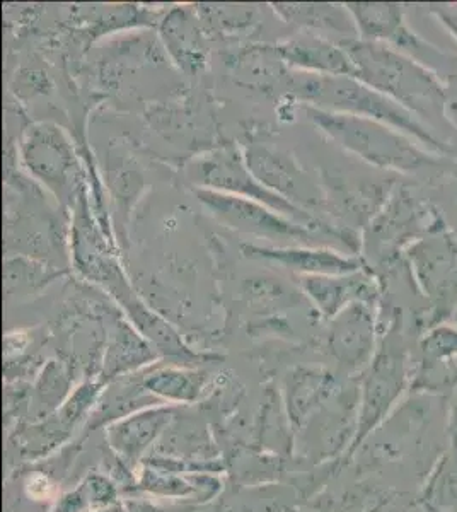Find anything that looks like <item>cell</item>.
Wrapping results in <instances>:
<instances>
[{"label":"cell","mask_w":457,"mask_h":512,"mask_svg":"<svg viewBox=\"0 0 457 512\" xmlns=\"http://www.w3.org/2000/svg\"><path fill=\"white\" fill-rule=\"evenodd\" d=\"M328 383V376L319 369L296 367L285 376L284 396L285 408L290 422L301 427L311 408L318 403Z\"/></svg>","instance_id":"19"},{"label":"cell","mask_w":457,"mask_h":512,"mask_svg":"<svg viewBox=\"0 0 457 512\" xmlns=\"http://www.w3.org/2000/svg\"><path fill=\"white\" fill-rule=\"evenodd\" d=\"M272 9L285 23L296 24L301 30L311 31L335 43L359 38L357 26L347 6L314 4V2H277Z\"/></svg>","instance_id":"15"},{"label":"cell","mask_w":457,"mask_h":512,"mask_svg":"<svg viewBox=\"0 0 457 512\" xmlns=\"http://www.w3.org/2000/svg\"><path fill=\"white\" fill-rule=\"evenodd\" d=\"M142 388L166 405H191L202 398L209 384V373L195 366L154 367L139 379Z\"/></svg>","instance_id":"16"},{"label":"cell","mask_w":457,"mask_h":512,"mask_svg":"<svg viewBox=\"0 0 457 512\" xmlns=\"http://www.w3.org/2000/svg\"><path fill=\"white\" fill-rule=\"evenodd\" d=\"M127 318L128 323L152 345V349L162 357H173L183 361L185 366H195L205 359V355L191 350L181 338L180 333L174 330L171 323L157 315L154 309L135 294L134 289L118 297L115 301Z\"/></svg>","instance_id":"13"},{"label":"cell","mask_w":457,"mask_h":512,"mask_svg":"<svg viewBox=\"0 0 457 512\" xmlns=\"http://www.w3.org/2000/svg\"><path fill=\"white\" fill-rule=\"evenodd\" d=\"M302 292L321 315L333 318L350 304H371L377 296L376 284L364 270L345 275H301Z\"/></svg>","instance_id":"12"},{"label":"cell","mask_w":457,"mask_h":512,"mask_svg":"<svg viewBox=\"0 0 457 512\" xmlns=\"http://www.w3.org/2000/svg\"><path fill=\"white\" fill-rule=\"evenodd\" d=\"M241 255L255 262L277 263L301 275H345L364 270L357 255H345L328 246H273L243 243Z\"/></svg>","instance_id":"9"},{"label":"cell","mask_w":457,"mask_h":512,"mask_svg":"<svg viewBox=\"0 0 457 512\" xmlns=\"http://www.w3.org/2000/svg\"><path fill=\"white\" fill-rule=\"evenodd\" d=\"M161 355L152 349V345L140 335L134 326L128 321H116L110 345L106 349L103 369H101V381L110 383L115 379L130 376L137 369L156 364Z\"/></svg>","instance_id":"17"},{"label":"cell","mask_w":457,"mask_h":512,"mask_svg":"<svg viewBox=\"0 0 457 512\" xmlns=\"http://www.w3.org/2000/svg\"><path fill=\"white\" fill-rule=\"evenodd\" d=\"M195 193L203 209L220 226L229 227L232 231L251 238L277 243L273 246H280L278 243L282 241H289L290 246H314L316 238L324 236L255 200L234 197L207 188H195Z\"/></svg>","instance_id":"6"},{"label":"cell","mask_w":457,"mask_h":512,"mask_svg":"<svg viewBox=\"0 0 457 512\" xmlns=\"http://www.w3.org/2000/svg\"><path fill=\"white\" fill-rule=\"evenodd\" d=\"M439 18L442 19V23L446 24L447 28H449L457 38V9L442 7L439 11Z\"/></svg>","instance_id":"21"},{"label":"cell","mask_w":457,"mask_h":512,"mask_svg":"<svg viewBox=\"0 0 457 512\" xmlns=\"http://www.w3.org/2000/svg\"><path fill=\"white\" fill-rule=\"evenodd\" d=\"M186 175L190 178L195 188H207L214 192L227 193L234 197L248 198L260 204L267 205L282 216L289 217L292 221L299 222L302 226L311 227L314 231L335 238L355 253L359 246V239L342 226H331L323 217L309 214L296 205L290 204L277 193L268 190L258 178H256L244 159L243 149L236 146H224L214 151L205 152L202 156L191 159L186 166Z\"/></svg>","instance_id":"3"},{"label":"cell","mask_w":457,"mask_h":512,"mask_svg":"<svg viewBox=\"0 0 457 512\" xmlns=\"http://www.w3.org/2000/svg\"><path fill=\"white\" fill-rule=\"evenodd\" d=\"M19 158L31 178L64 207L72 209L86 190V173L76 146L57 123H31L24 128Z\"/></svg>","instance_id":"5"},{"label":"cell","mask_w":457,"mask_h":512,"mask_svg":"<svg viewBox=\"0 0 457 512\" xmlns=\"http://www.w3.org/2000/svg\"><path fill=\"white\" fill-rule=\"evenodd\" d=\"M371 335V313L364 303L350 304L331 318L328 345L338 361L357 359Z\"/></svg>","instance_id":"18"},{"label":"cell","mask_w":457,"mask_h":512,"mask_svg":"<svg viewBox=\"0 0 457 512\" xmlns=\"http://www.w3.org/2000/svg\"><path fill=\"white\" fill-rule=\"evenodd\" d=\"M243 152L251 173L278 197L314 216L326 209L323 188L290 154L263 144H251Z\"/></svg>","instance_id":"7"},{"label":"cell","mask_w":457,"mask_h":512,"mask_svg":"<svg viewBox=\"0 0 457 512\" xmlns=\"http://www.w3.org/2000/svg\"><path fill=\"white\" fill-rule=\"evenodd\" d=\"M176 417L174 405H151L140 408L134 414L116 419L106 427V439L110 448L128 466L139 465L145 453L168 432Z\"/></svg>","instance_id":"10"},{"label":"cell","mask_w":457,"mask_h":512,"mask_svg":"<svg viewBox=\"0 0 457 512\" xmlns=\"http://www.w3.org/2000/svg\"><path fill=\"white\" fill-rule=\"evenodd\" d=\"M60 272H52L50 268H43L40 263L26 262L21 256L6 258L4 268V289L7 296L24 289L26 292H35L40 287L47 286L50 280L55 279Z\"/></svg>","instance_id":"20"},{"label":"cell","mask_w":457,"mask_h":512,"mask_svg":"<svg viewBox=\"0 0 457 512\" xmlns=\"http://www.w3.org/2000/svg\"><path fill=\"white\" fill-rule=\"evenodd\" d=\"M275 52L290 70L318 76L355 77L352 59L345 48L311 31L301 30L285 38L275 47Z\"/></svg>","instance_id":"11"},{"label":"cell","mask_w":457,"mask_h":512,"mask_svg":"<svg viewBox=\"0 0 457 512\" xmlns=\"http://www.w3.org/2000/svg\"><path fill=\"white\" fill-rule=\"evenodd\" d=\"M161 38L174 64L186 74H197L207 64L203 23L195 7H174L161 19Z\"/></svg>","instance_id":"14"},{"label":"cell","mask_w":457,"mask_h":512,"mask_svg":"<svg viewBox=\"0 0 457 512\" xmlns=\"http://www.w3.org/2000/svg\"><path fill=\"white\" fill-rule=\"evenodd\" d=\"M304 111L314 127L336 146L376 168L413 173L435 163L430 151L417 140L384 123L313 106H304Z\"/></svg>","instance_id":"4"},{"label":"cell","mask_w":457,"mask_h":512,"mask_svg":"<svg viewBox=\"0 0 457 512\" xmlns=\"http://www.w3.org/2000/svg\"><path fill=\"white\" fill-rule=\"evenodd\" d=\"M340 45L352 59L359 81L393 99L418 120L429 123L432 130L435 125L447 122L446 91L429 67L386 43L355 38Z\"/></svg>","instance_id":"1"},{"label":"cell","mask_w":457,"mask_h":512,"mask_svg":"<svg viewBox=\"0 0 457 512\" xmlns=\"http://www.w3.org/2000/svg\"><path fill=\"white\" fill-rule=\"evenodd\" d=\"M287 89L304 106L376 120L410 135L434 154L449 151L446 142L439 139L429 125L357 77L318 76L290 70Z\"/></svg>","instance_id":"2"},{"label":"cell","mask_w":457,"mask_h":512,"mask_svg":"<svg viewBox=\"0 0 457 512\" xmlns=\"http://www.w3.org/2000/svg\"><path fill=\"white\" fill-rule=\"evenodd\" d=\"M352 14L360 40L386 43L417 60L427 67L432 62L435 50L423 43L417 35L411 33L403 18V6L400 4H371L355 2L345 4Z\"/></svg>","instance_id":"8"}]
</instances>
